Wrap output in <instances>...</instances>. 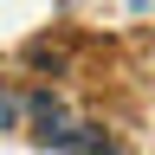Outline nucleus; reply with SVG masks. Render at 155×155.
Segmentation results:
<instances>
[{"label":"nucleus","mask_w":155,"mask_h":155,"mask_svg":"<svg viewBox=\"0 0 155 155\" xmlns=\"http://www.w3.org/2000/svg\"><path fill=\"white\" fill-rule=\"evenodd\" d=\"M13 123V97H0V129H7Z\"/></svg>","instance_id":"nucleus-1"}]
</instances>
